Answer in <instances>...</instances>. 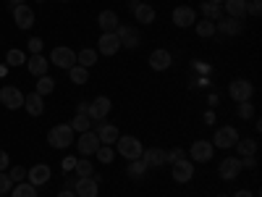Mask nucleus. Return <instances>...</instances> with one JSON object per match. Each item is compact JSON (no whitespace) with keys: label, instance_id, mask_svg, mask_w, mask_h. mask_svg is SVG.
Returning a JSON list of instances; mask_svg holds the SVG:
<instances>
[{"label":"nucleus","instance_id":"1","mask_svg":"<svg viewBox=\"0 0 262 197\" xmlns=\"http://www.w3.org/2000/svg\"><path fill=\"white\" fill-rule=\"evenodd\" d=\"M116 152H118V155H123L126 161H137V158H142L144 147H142V142H139L137 137L123 134V137L116 140Z\"/></svg>","mask_w":262,"mask_h":197},{"label":"nucleus","instance_id":"2","mask_svg":"<svg viewBox=\"0 0 262 197\" xmlns=\"http://www.w3.org/2000/svg\"><path fill=\"white\" fill-rule=\"evenodd\" d=\"M48 142H50V147H55V150H66L69 145H74V129H71L69 124L53 126V129L48 131Z\"/></svg>","mask_w":262,"mask_h":197},{"label":"nucleus","instance_id":"3","mask_svg":"<svg viewBox=\"0 0 262 197\" xmlns=\"http://www.w3.org/2000/svg\"><path fill=\"white\" fill-rule=\"evenodd\" d=\"M111 108H113V103H111V97H105V95H100V97H95V100H90V105H86V116H90V121H102L107 113H111Z\"/></svg>","mask_w":262,"mask_h":197},{"label":"nucleus","instance_id":"4","mask_svg":"<svg viewBox=\"0 0 262 197\" xmlns=\"http://www.w3.org/2000/svg\"><path fill=\"white\" fill-rule=\"evenodd\" d=\"M228 95H231V100H236V103L252 100V95H254V84H252L249 79H233V82L228 84Z\"/></svg>","mask_w":262,"mask_h":197},{"label":"nucleus","instance_id":"5","mask_svg":"<svg viewBox=\"0 0 262 197\" xmlns=\"http://www.w3.org/2000/svg\"><path fill=\"white\" fill-rule=\"evenodd\" d=\"M238 140V131L233 129V126H221V129H215V134H212V147H223V150H228V147H233Z\"/></svg>","mask_w":262,"mask_h":197},{"label":"nucleus","instance_id":"6","mask_svg":"<svg viewBox=\"0 0 262 197\" xmlns=\"http://www.w3.org/2000/svg\"><path fill=\"white\" fill-rule=\"evenodd\" d=\"M116 37H118V42H121V48H128V50H134L139 42H142L139 29H137V27H131V24H118Z\"/></svg>","mask_w":262,"mask_h":197},{"label":"nucleus","instance_id":"7","mask_svg":"<svg viewBox=\"0 0 262 197\" xmlns=\"http://www.w3.org/2000/svg\"><path fill=\"white\" fill-rule=\"evenodd\" d=\"M0 103H3L8 111H18V108H24V92L13 84H6L3 90H0Z\"/></svg>","mask_w":262,"mask_h":197},{"label":"nucleus","instance_id":"8","mask_svg":"<svg viewBox=\"0 0 262 197\" xmlns=\"http://www.w3.org/2000/svg\"><path fill=\"white\" fill-rule=\"evenodd\" d=\"M50 63H55L58 69H66V71H69L71 66H76V53H74L71 48L60 45V48H55V50L50 53Z\"/></svg>","mask_w":262,"mask_h":197},{"label":"nucleus","instance_id":"9","mask_svg":"<svg viewBox=\"0 0 262 197\" xmlns=\"http://www.w3.org/2000/svg\"><path fill=\"white\" fill-rule=\"evenodd\" d=\"M212 152H215V147H212L210 140H196L191 145V150H189V155H191L194 163H207L212 158Z\"/></svg>","mask_w":262,"mask_h":197},{"label":"nucleus","instance_id":"10","mask_svg":"<svg viewBox=\"0 0 262 197\" xmlns=\"http://www.w3.org/2000/svg\"><path fill=\"white\" fill-rule=\"evenodd\" d=\"M74 192H76V197H97V194H100V179H97V176L76 179Z\"/></svg>","mask_w":262,"mask_h":197},{"label":"nucleus","instance_id":"11","mask_svg":"<svg viewBox=\"0 0 262 197\" xmlns=\"http://www.w3.org/2000/svg\"><path fill=\"white\" fill-rule=\"evenodd\" d=\"M196 21V11L191 6H179L173 8V24H176L179 29H186V27H194Z\"/></svg>","mask_w":262,"mask_h":197},{"label":"nucleus","instance_id":"12","mask_svg":"<svg viewBox=\"0 0 262 197\" xmlns=\"http://www.w3.org/2000/svg\"><path fill=\"white\" fill-rule=\"evenodd\" d=\"M118 50H121V42H118L116 32H102L100 45H97V53H100V55H105V58H111V55H116Z\"/></svg>","mask_w":262,"mask_h":197},{"label":"nucleus","instance_id":"13","mask_svg":"<svg viewBox=\"0 0 262 197\" xmlns=\"http://www.w3.org/2000/svg\"><path fill=\"white\" fill-rule=\"evenodd\" d=\"M13 21H16L18 29H32V27H34V11H32L27 3L13 6Z\"/></svg>","mask_w":262,"mask_h":197},{"label":"nucleus","instance_id":"14","mask_svg":"<svg viewBox=\"0 0 262 197\" xmlns=\"http://www.w3.org/2000/svg\"><path fill=\"white\" fill-rule=\"evenodd\" d=\"M76 145H79V152H81L84 158H86V155H95L97 147H100V137L95 134V131H81Z\"/></svg>","mask_w":262,"mask_h":197},{"label":"nucleus","instance_id":"15","mask_svg":"<svg viewBox=\"0 0 262 197\" xmlns=\"http://www.w3.org/2000/svg\"><path fill=\"white\" fill-rule=\"evenodd\" d=\"M27 176H29V184L42 187V184H48V182H50L53 171H50V166H48V163H37V166H32V168L27 171Z\"/></svg>","mask_w":262,"mask_h":197},{"label":"nucleus","instance_id":"16","mask_svg":"<svg viewBox=\"0 0 262 197\" xmlns=\"http://www.w3.org/2000/svg\"><path fill=\"white\" fill-rule=\"evenodd\" d=\"M215 32H221L223 37H238V34H242V21L231 18V16H223V18L215 24Z\"/></svg>","mask_w":262,"mask_h":197},{"label":"nucleus","instance_id":"17","mask_svg":"<svg viewBox=\"0 0 262 197\" xmlns=\"http://www.w3.org/2000/svg\"><path fill=\"white\" fill-rule=\"evenodd\" d=\"M142 161L147 163V168H160L163 163H168V152L160 147H147L142 152Z\"/></svg>","mask_w":262,"mask_h":197},{"label":"nucleus","instance_id":"18","mask_svg":"<svg viewBox=\"0 0 262 197\" xmlns=\"http://www.w3.org/2000/svg\"><path fill=\"white\" fill-rule=\"evenodd\" d=\"M191 176H194V163H189L186 158L173 163V182L176 184H186V182H191Z\"/></svg>","mask_w":262,"mask_h":197},{"label":"nucleus","instance_id":"19","mask_svg":"<svg viewBox=\"0 0 262 197\" xmlns=\"http://www.w3.org/2000/svg\"><path fill=\"white\" fill-rule=\"evenodd\" d=\"M217 173H221V179H236L238 173H242V158H226L221 166H217Z\"/></svg>","mask_w":262,"mask_h":197},{"label":"nucleus","instance_id":"20","mask_svg":"<svg viewBox=\"0 0 262 197\" xmlns=\"http://www.w3.org/2000/svg\"><path fill=\"white\" fill-rule=\"evenodd\" d=\"M170 63H173V58H170L168 50H163V48L152 50V55H149V66H152L155 71H165V69H170Z\"/></svg>","mask_w":262,"mask_h":197},{"label":"nucleus","instance_id":"21","mask_svg":"<svg viewBox=\"0 0 262 197\" xmlns=\"http://www.w3.org/2000/svg\"><path fill=\"white\" fill-rule=\"evenodd\" d=\"M95 134L100 137V145H116V140L121 137V131H118V126H113V124H100Z\"/></svg>","mask_w":262,"mask_h":197},{"label":"nucleus","instance_id":"22","mask_svg":"<svg viewBox=\"0 0 262 197\" xmlns=\"http://www.w3.org/2000/svg\"><path fill=\"white\" fill-rule=\"evenodd\" d=\"M48 66H50V61H48V58H42V53L27 58V69H29L32 76H45V74H48Z\"/></svg>","mask_w":262,"mask_h":197},{"label":"nucleus","instance_id":"23","mask_svg":"<svg viewBox=\"0 0 262 197\" xmlns=\"http://www.w3.org/2000/svg\"><path fill=\"white\" fill-rule=\"evenodd\" d=\"M118 24H121V18H118L116 11H102V13L97 16V27H100L102 32H116Z\"/></svg>","mask_w":262,"mask_h":197},{"label":"nucleus","instance_id":"24","mask_svg":"<svg viewBox=\"0 0 262 197\" xmlns=\"http://www.w3.org/2000/svg\"><path fill=\"white\" fill-rule=\"evenodd\" d=\"M24 108L29 116H42L45 113V100H42V95L32 92V95H24Z\"/></svg>","mask_w":262,"mask_h":197},{"label":"nucleus","instance_id":"25","mask_svg":"<svg viewBox=\"0 0 262 197\" xmlns=\"http://www.w3.org/2000/svg\"><path fill=\"white\" fill-rule=\"evenodd\" d=\"M223 3H226V13H228L231 18L242 21V18L247 16V0H223Z\"/></svg>","mask_w":262,"mask_h":197},{"label":"nucleus","instance_id":"26","mask_svg":"<svg viewBox=\"0 0 262 197\" xmlns=\"http://www.w3.org/2000/svg\"><path fill=\"white\" fill-rule=\"evenodd\" d=\"M134 18L139 21V24H152V21H155V8L152 6H147V3H139L137 8H134Z\"/></svg>","mask_w":262,"mask_h":197},{"label":"nucleus","instance_id":"27","mask_svg":"<svg viewBox=\"0 0 262 197\" xmlns=\"http://www.w3.org/2000/svg\"><path fill=\"white\" fill-rule=\"evenodd\" d=\"M97 58H100V53H97V50H92V48H84V50H79V53H76V63H79V66H84V69L95 66V63H97Z\"/></svg>","mask_w":262,"mask_h":197},{"label":"nucleus","instance_id":"28","mask_svg":"<svg viewBox=\"0 0 262 197\" xmlns=\"http://www.w3.org/2000/svg\"><path fill=\"white\" fill-rule=\"evenodd\" d=\"M69 79L74 82V84H86V82H90V69H84V66H71V69H69Z\"/></svg>","mask_w":262,"mask_h":197},{"label":"nucleus","instance_id":"29","mask_svg":"<svg viewBox=\"0 0 262 197\" xmlns=\"http://www.w3.org/2000/svg\"><path fill=\"white\" fill-rule=\"evenodd\" d=\"M202 16L215 24V21H221V18H223V8H221V6H215V3H207V0H205V3H202Z\"/></svg>","mask_w":262,"mask_h":197},{"label":"nucleus","instance_id":"30","mask_svg":"<svg viewBox=\"0 0 262 197\" xmlns=\"http://www.w3.org/2000/svg\"><path fill=\"white\" fill-rule=\"evenodd\" d=\"M11 197H37V187H34V184H24V182H18V184H13Z\"/></svg>","mask_w":262,"mask_h":197},{"label":"nucleus","instance_id":"31","mask_svg":"<svg viewBox=\"0 0 262 197\" xmlns=\"http://www.w3.org/2000/svg\"><path fill=\"white\" fill-rule=\"evenodd\" d=\"M126 171H128V176H131V179H142L149 168H147V163H144L142 158H137V161H131V163H128Z\"/></svg>","mask_w":262,"mask_h":197},{"label":"nucleus","instance_id":"32","mask_svg":"<svg viewBox=\"0 0 262 197\" xmlns=\"http://www.w3.org/2000/svg\"><path fill=\"white\" fill-rule=\"evenodd\" d=\"M194 29H196V37H205V40L215 34V24H212V21H207V18L194 21Z\"/></svg>","mask_w":262,"mask_h":197},{"label":"nucleus","instance_id":"33","mask_svg":"<svg viewBox=\"0 0 262 197\" xmlns=\"http://www.w3.org/2000/svg\"><path fill=\"white\" fill-rule=\"evenodd\" d=\"M69 126L74 129V134H76V131H79V134H81V131H90L92 121H90V116H84V113H76V116H74V121H71Z\"/></svg>","mask_w":262,"mask_h":197},{"label":"nucleus","instance_id":"34","mask_svg":"<svg viewBox=\"0 0 262 197\" xmlns=\"http://www.w3.org/2000/svg\"><path fill=\"white\" fill-rule=\"evenodd\" d=\"M233 147L238 150V155H242V158H247V155H254V152H257V142H254V140H238Z\"/></svg>","mask_w":262,"mask_h":197},{"label":"nucleus","instance_id":"35","mask_svg":"<svg viewBox=\"0 0 262 197\" xmlns=\"http://www.w3.org/2000/svg\"><path fill=\"white\" fill-rule=\"evenodd\" d=\"M53 90H55V82H53V79H50L48 74L37 79V90H34L37 95H42V97H45V95H50Z\"/></svg>","mask_w":262,"mask_h":197},{"label":"nucleus","instance_id":"36","mask_svg":"<svg viewBox=\"0 0 262 197\" xmlns=\"http://www.w3.org/2000/svg\"><path fill=\"white\" fill-rule=\"evenodd\" d=\"M74 171H76V176H79V179H84V176H95V166H92L90 161H86V158L76 161Z\"/></svg>","mask_w":262,"mask_h":197},{"label":"nucleus","instance_id":"37","mask_svg":"<svg viewBox=\"0 0 262 197\" xmlns=\"http://www.w3.org/2000/svg\"><path fill=\"white\" fill-rule=\"evenodd\" d=\"M95 155L100 158V163H113V158H116V150H113V145H100Z\"/></svg>","mask_w":262,"mask_h":197},{"label":"nucleus","instance_id":"38","mask_svg":"<svg viewBox=\"0 0 262 197\" xmlns=\"http://www.w3.org/2000/svg\"><path fill=\"white\" fill-rule=\"evenodd\" d=\"M6 63H8V66H21V63H27V55L21 53V50H8Z\"/></svg>","mask_w":262,"mask_h":197},{"label":"nucleus","instance_id":"39","mask_svg":"<svg viewBox=\"0 0 262 197\" xmlns=\"http://www.w3.org/2000/svg\"><path fill=\"white\" fill-rule=\"evenodd\" d=\"M24 176H27V168H24V166H11V168H8V179H11L13 184H18Z\"/></svg>","mask_w":262,"mask_h":197},{"label":"nucleus","instance_id":"40","mask_svg":"<svg viewBox=\"0 0 262 197\" xmlns=\"http://www.w3.org/2000/svg\"><path fill=\"white\" fill-rule=\"evenodd\" d=\"M11 189H13V182L8 179V173H6V171H0V197L8 194Z\"/></svg>","mask_w":262,"mask_h":197},{"label":"nucleus","instance_id":"41","mask_svg":"<svg viewBox=\"0 0 262 197\" xmlns=\"http://www.w3.org/2000/svg\"><path fill=\"white\" fill-rule=\"evenodd\" d=\"M238 116H242V119H252V116H254V105H252L249 100L238 103Z\"/></svg>","mask_w":262,"mask_h":197},{"label":"nucleus","instance_id":"42","mask_svg":"<svg viewBox=\"0 0 262 197\" xmlns=\"http://www.w3.org/2000/svg\"><path fill=\"white\" fill-rule=\"evenodd\" d=\"M184 158H186V152H184L181 147L168 150V163H179V161H184Z\"/></svg>","mask_w":262,"mask_h":197},{"label":"nucleus","instance_id":"43","mask_svg":"<svg viewBox=\"0 0 262 197\" xmlns=\"http://www.w3.org/2000/svg\"><path fill=\"white\" fill-rule=\"evenodd\" d=\"M42 48H45V45H42V40H39V37H32V40H29V53H32V55H39Z\"/></svg>","mask_w":262,"mask_h":197},{"label":"nucleus","instance_id":"44","mask_svg":"<svg viewBox=\"0 0 262 197\" xmlns=\"http://www.w3.org/2000/svg\"><path fill=\"white\" fill-rule=\"evenodd\" d=\"M247 13H249V16H259V13H262V3H259V0H252V3H247Z\"/></svg>","mask_w":262,"mask_h":197},{"label":"nucleus","instance_id":"45","mask_svg":"<svg viewBox=\"0 0 262 197\" xmlns=\"http://www.w3.org/2000/svg\"><path fill=\"white\" fill-rule=\"evenodd\" d=\"M76 161H79V158H74V155L63 158V171H66V173H71V171H74V166H76Z\"/></svg>","mask_w":262,"mask_h":197},{"label":"nucleus","instance_id":"46","mask_svg":"<svg viewBox=\"0 0 262 197\" xmlns=\"http://www.w3.org/2000/svg\"><path fill=\"white\" fill-rule=\"evenodd\" d=\"M11 166V158H8V152L6 150H0V171H6Z\"/></svg>","mask_w":262,"mask_h":197},{"label":"nucleus","instance_id":"47","mask_svg":"<svg viewBox=\"0 0 262 197\" xmlns=\"http://www.w3.org/2000/svg\"><path fill=\"white\" fill-rule=\"evenodd\" d=\"M242 168H257V158H254V155L242 158Z\"/></svg>","mask_w":262,"mask_h":197},{"label":"nucleus","instance_id":"48","mask_svg":"<svg viewBox=\"0 0 262 197\" xmlns=\"http://www.w3.org/2000/svg\"><path fill=\"white\" fill-rule=\"evenodd\" d=\"M233 197H254V194H252V192H249V189H238V192H236V194H233Z\"/></svg>","mask_w":262,"mask_h":197},{"label":"nucleus","instance_id":"49","mask_svg":"<svg viewBox=\"0 0 262 197\" xmlns=\"http://www.w3.org/2000/svg\"><path fill=\"white\" fill-rule=\"evenodd\" d=\"M58 197H76V192L74 189H63V192H58Z\"/></svg>","mask_w":262,"mask_h":197},{"label":"nucleus","instance_id":"50","mask_svg":"<svg viewBox=\"0 0 262 197\" xmlns=\"http://www.w3.org/2000/svg\"><path fill=\"white\" fill-rule=\"evenodd\" d=\"M86 105H90V103H79V105H76V113H84V116H86Z\"/></svg>","mask_w":262,"mask_h":197},{"label":"nucleus","instance_id":"51","mask_svg":"<svg viewBox=\"0 0 262 197\" xmlns=\"http://www.w3.org/2000/svg\"><path fill=\"white\" fill-rule=\"evenodd\" d=\"M205 124H215V113H212V111L205 113Z\"/></svg>","mask_w":262,"mask_h":197},{"label":"nucleus","instance_id":"52","mask_svg":"<svg viewBox=\"0 0 262 197\" xmlns=\"http://www.w3.org/2000/svg\"><path fill=\"white\" fill-rule=\"evenodd\" d=\"M207 3H215V6H223V0H207Z\"/></svg>","mask_w":262,"mask_h":197},{"label":"nucleus","instance_id":"53","mask_svg":"<svg viewBox=\"0 0 262 197\" xmlns=\"http://www.w3.org/2000/svg\"><path fill=\"white\" fill-rule=\"evenodd\" d=\"M11 3H13V6H21V3H24V0H11Z\"/></svg>","mask_w":262,"mask_h":197},{"label":"nucleus","instance_id":"54","mask_svg":"<svg viewBox=\"0 0 262 197\" xmlns=\"http://www.w3.org/2000/svg\"><path fill=\"white\" fill-rule=\"evenodd\" d=\"M217 197H228V194H217Z\"/></svg>","mask_w":262,"mask_h":197},{"label":"nucleus","instance_id":"55","mask_svg":"<svg viewBox=\"0 0 262 197\" xmlns=\"http://www.w3.org/2000/svg\"><path fill=\"white\" fill-rule=\"evenodd\" d=\"M60 3H69V0H60Z\"/></svg>","mask_w":262,"mask_h":197},{"label":"nucleus","instance_id":"56","mask_svg":"<svg viewBox=\"0 0 262 197\" xmlns=\"http://www.w3.org/2000/svg\"><path fill=\"white\" fill-rule=\"evenodd\" d=\"M37 3H45V0H37Z\"/></svg>","mask_w":262,"mask_h":197}]
</instances>
